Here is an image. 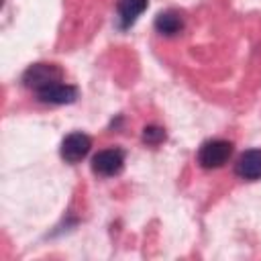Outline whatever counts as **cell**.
Here are the masks:
<instances>
[{"label":"cell","instance_id":"1","mask_svg":"<svg viewBox=\"0 0 261 261\" xmlns=\"http://www.w3.org/2000/svg\"><path fill=\"white\" fill-rule=\"evenodd\" d=\"M234 147L226 139H210L204 141L198 149V163L204 169H218L224 163H228Z\"/></svg>","mask_w":261,"mask_h":261},{"label":"cell","instance_id":"2","mask_svg":"<svg viewBox=\"0 0 261 261\" xmlns=\"http://www.w3.org/2000/svg\"><path fill=\"white\" fill-rule=\"evenodd\" d=\"M61 77H63V71L55 63H45V61L33 63L22 73V86L37 94L39 90H43L55 82H61Z\"/></svg>","mask_w":261,"mask_h":261},{"label":"cell","instance_id":"3","mask_svg":"<svg viewBox=\"0 0 261 261\" xmlns=\"http://www.w3.org/2000/svg\"><path fill=\"white\" fill-rule=\"evenodd\" d=\"M124 167V151L118 147L102 149L92 157V171L100 177H112L118 175Z\"/></svg>","mask_w":261,"mask_h":261},{"label":"cell","instance_id":"4","mask_svg":"<svg viewBox=\"0 0 261 261\" xmlns=\"http://www.w3.org/2000/svg\"><path fill=\"white\" fill-rule=\"evenodd\" d=\"M92 149V139L90 135L82 133V130H73L69 135L63 137L59 153L67 163H80Z\"/></svg>","mask_w":261,"mask_h":261},{"label":"cell","instance_id":"5","mask_svg":"<svg viewBox=\"0 0 261 261\" xmlns=\"http://www.w3.org/2000/svg\"><path fill=\"white\" fill-rule=\"evenodd\" d=\"M35 96H37V100L43 102V104L63 106V104L75 102V98H77V88L71 86V84H65V82H55V84H51V86L39 90Z\"/></svg>","mask_w":261,"mask_h":261},{"label":"cell","instance_id":"6","mask_svg":"<svg viewBox=\"0 0 261 261\" xmlns=\"http://www.w3.org/2000/svg\"><path fill=\"white\" fill-rule=\"evenodd\" d=\"M234 173L241 179H261V149H247L234 163Z\"/></svg>","mask_w":261,"mask_h":261},{"label":"cell","instance_id":"7","mask_svg":"<svg viewBox=\"0 0 261 261\" xmlns=\"http://www.w3.org/2000/svg\"><path fill=\"white\" fill-rule=\"evenodd\" d=\"M149 0H118L116 12H118V27L128 29L137 22V18L147 10Z\"/></svg>","mask_w":261,"mask_h":261},{"label":"cell","instance_id":"8","mask_svg":"<svg viewBox=\"0 0 261 261\" xmlns=\"http://www.w3.org/2000/svg\"><path fill=\"white\" fill-rule=\"evenodd\" d=\"M155 31L165 35V37H173L177 33L184 31V18L179 12L175 10H163L155 16Z\"/></svg>","mask_w":261,"mask_h":261},{"label":"cell","instance_id":"9","mask_svg":"<svg viewBox=\"0 0 261 261\" xmlns=\"http://www.w3.org/2000/svg\"><path fill=\"white\" fill-rule=\"evenodd\" d=\"M165 128L163 126H157V124H149L143 128V143L151 145V147H157L165 141Z\"/></svg>","mask_w":261,"mask_h":261}]
</instances>
